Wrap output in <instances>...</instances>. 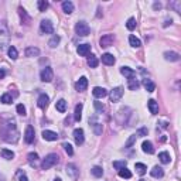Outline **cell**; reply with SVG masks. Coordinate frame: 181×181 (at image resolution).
I'll return each instance as SVG.
<instances>
[{"mask_svg":"<svg viewBox=\"0 0 181 181\" xmlns=\"http://www.w3.org/2000/svg\"><path fill=\"white\" fill-rule=\"evenodd\" d=\"M58 161H59V157H58V156H57L55 153H51V154H48L47 157L42 160L41 168H42V170H48V168H51L52 166L58 164Z\"/></svg>","mask_w":181,"mask_h":181,"instance_id":"obj_1","label":"cell"},{"mask_svg":"<svg viewBox=\"0 0 181 181\" xmlns=\"http://www.w3.org/2000/svg\"><path fill=\"white\" fill-rule=\"evenodd\" d=\"M75 31H76V34H78V36L86 37L88 34L90 33V28H89V25H88V23L78 21V23H76V25H75Z\"/></svg>","mask_w":181,"mask_h":181,"instance_id":"obj_2","label":"cell"},{"mask_svg":"<svg viewBox=\"0 0 181 181\" xmlns=\"http://www.w3.org/2000/svg\"><path fill=\"white\" fill-rule=\"evenodd\" d=\"M40 30L42 34H52L54 33V25L50 20H42L40 23Z\"/></svg>","mask_w":181,"mask_h":181,"instance_id":"obj_3","label":"cell"},{"mask_svg":"<svg viewBox=\"0 0 181 181\" xmlns=\"http://www.w3.org/2000/svg\"><path fill=\"white\" fill-rule=\"evenodd\" d=\"M40 76H41L42 82H51V81H52V78H54V72H52V69H51L50 67H45L44 69L41 71Z\"/></svg>","mask_w":181,"mask_h":181,"instance_id":"obj_4","label":"cell"},{"mask_svg":"<svg viewBox=\"0 0 181 181\" xmlns=\"http://www.w3.org/2000/svg\"><path fill=\"white\" fill-rule=\"evenodd\" d=\"M113 41H115V36H113V34H105V36H102L99 42H101V47L106 48V47L113 45Z\"/></svg>","mask_w":181,"mask_h":181,"instance_id":"obj_5","label":"cell"},{"mask_svg":"<svg viewBox=\"0 0 181 181\" xmlns=\"http://www.w3.org/2000/svg\"><path fill=\"white\" fill-rule=\"evenodd\" d=\"M123 88L122 86H118V88H115V89H112L110 90V101L112 102H118L119 99L123 96Z\"/></svg>","mask_w":181,"mask_h":181,"instance_id":"obj_6","label":"cell"},{"mask_svg":"<svg viewBox=\"0 0 181 181\" xmlns=\"http://www.w3.org/2000/svg\"><path fill=\"white\" fill-rule=\"evenodd\" d=\"M67 174L69 175L72 180H76L78 178V175H79V170H78V167L75 166V164H72V163H69L67 166Z\"/></svg>","mask_w":181,"mask_h":181,"instance_id":"obj_7","label":"cell"},{"mask_svg":"<svg viewBox=\"0 0 181 181\" xmlns=\"http://www.w3.org/2000/svg\"><path fill=\"white\" fill-rule=\"evenodd\" d=\"M34 137H36V133H34V129L31 126H28L25 129V133H24V141L27 144H31L34 141Z\"/></svg>","mask_w":181,"mask_h":181,"instance_id":"obj_8","label":"cell"},{"mask_svg":"<svg viewBox=\"0 0 181 181\" xmlns=\"http://www.w3.org/2000/svg\"><path fill=\"white\" fill-rule=\"evenodd\" d=\"M72 136H74V139H75V143L76 144H82V143H84L85 136H84V130H82L81 127H78V129L74 130Z\"/></svg>","mask_w":181,"mask_h":181,"instance_id":"obj_9","label":"cell"},{"mask_svg":"<svg viewBox=\"0 0 181 181\" xmlns=\"http://www.w3.org/2000/svg\"><path fill=\"white\" fill-rule=\"evenodd\" d=\"M86 88H88V79L85 78V76H81L75 84V89L78 90V92H84Z\"/></svg>","mask_w":181,"mask_h":181,"instance_id":"obj_10","label":"cell"},{"mask_svg":"<svg viewBox=\"0 0 181 181\" xmlns=\"http://www.w3.org/2000/svg\"><path fill=\"white\" fill-rule=\"evenodd\" d=\"M76 51H78V54L81 57H88V55H89V52H90V44H81V45H78Z\"/></svg>","mask_w":181,"mask_h":181,"instance_id":"obj_11","label":"cell"},{"mask_svg":"<svg viewBox=\"0 0 181 181\" xmlns=\"http://www.w3.org/2000/svg\"><path fill=\"white\" fill-rule=\"evenodd\" d=\"M42 137L47 141H55L57 139H58V134H57L55 132H52V130H44V132H42Z\"/></svg>","mask_w":181,"mask_h":181,"instance_id":"obj_12","label":"cell"},{"mask_svg":"<svg viewBox=\"0 0 181 181\" xmlns=\"http://www.w3.org/2000/svg\"><path fill=\"white\" fill-rule=\"evenodd\" d=\"M37 103H38V106L41 107V109H45V107L48 106V103H50V98H48V95L41 93V95L38 96V101H37Z\"/></svg>","mask_w":181,"mask_h":181,"instance_id":"obj_13","label":"cell"},{"mask_svg":"<svg viewBox=\"0 0 181 181\" xmlns=\"http://www.w3.org/2000/svg\"><path fill=\"white\" fill-rule=\"evenodd\" d=\"M92 93H93V96H95V98L101 99V98H105V96L107 95V90L105 89V88L95 86V88H93V90H92Z\"/></svg>","mask_w":181,"mask_h":181,"instance_id":"obj_14","label":"cell"},{"mask_svg":"<svg viewBox=\"0 0 181 181\" xmlns=\"http://www.w3.org/2000/svg\"><path fill=\"white\" fill-rule=\"evenodd\" d=\"M164 58H166L167 61L175 62V61H178V59H180V54L174 52V51H166V52H164Z\"/></svg>","mask_w":181,"mask_h":181,"instance_id":"obj_15","label":"cell"},{"mask_svg":"<svg viewBox=\"0 0 181 181\" xmlns=\"http://www.w3.org/2000/svg\"><path fill=\"white\" fill-rule=\"evenodd\" d=\"M120 74H122V75H124L126 78H129V79H133L136 76V72L132 69V68H129V67H122L120 68Z\"/></svg>","mask_w":181,"mask_h":181,"instance_id":"obj_16","label":"cell"},{"mask_svg":"<svg viewBox=\"0 0 181 181\" xmlns=\"http://www.w3.org/2000/svg\"><path fill=\"white\" fill-rule=\"evenodd\" d=\"M141 150H143L144 153H147V154H153L154 153V147H153V143L149 140H144L143 144H141Z\"/></svg>","mask_w":181,"mask_h":181,"instance_id":"obj_17","label":"cell"},{"mask_svg":"<svg viewBox=\"0 0 181 181\" xmlns=\"http://www.w3.org/2000/svg\"><path fill=\"white\" fill-rule=\"evenodd\" d=\"M19 13H20V19H21V23H23V24H25V25L30 24L31 19H30V16L27 14V11H25L23 7H20V8H19Z\"/></svg>","mask_w":181,"mask_h":181,"instance_id":"obj_18","label":"cell"},{"mask_svg":"<svg viewBox=\"0 0 181 181\" xmlns=\"http://www.w3.org/2000/svg\"><path fill=\"white\" fill-rule=\"evenodd\" d=\"M147 106H149V110L151 115H157L158 113V103L154 99H150V101L147 102Z\"/></svg>","mask_w":181,"mask_h":181,"instance_id":"obj_19","label":"cell"},{"mask_svg":"<svg viewBox=\"0 0 181 181\" xmlns=\"http://www.w3.org/2000/svg\"><path fill=\"white\" fill-rule=\"evenodd\" d=\"M102 62H103L105 65H113L116 62V59H115V57H113L112 54L106 52V54H103V55H102Z\"/></svg>","mask_w":181,"mask_h":181,"instance_id":"obj_20","label":"cell"},{"mask_svg":"<svg viewBox=\"0 0 181 181\" xmlns=\"http://www.w3.org/2000/svg\"><path fill=\"white\" fill-rule=\"evenodd\" d=\"M61 7H62V11H64L65 14H71L74 11V4H72V2H69V0L62 3Z\"/></svg>","mask_w":181,"mask_h":181,"instance_id":"obj_21","label":"cell"},{"mask_svg":"<svg viewBox=\"0 0 181 181\" xmlns=\"http://www.w3.org/2000/svg\"><path fill=\"white\" fill-rule=\"evenodd\" d=\"M25 57H38L40 55V50L37 47H27L24 51Z\"/></svg>","mask_w":181,"mask_h":181,"instance_id":"obj_22","label":"cell"},{"mask_svg":"<svg viewBox=\"0 0 181 181\" xmlns=\"http://www.w3.org/2000/svg\"><path fill=\"white\" fill-rule=\"evenodd\" d=\"M150 174H151V177H154V178H161L164 175V171H163L161 167L156 166V167H153V170L150 171Z\"/></svg>","mask_w":181,"mask_h":181,"instance_id":"obj_23","label":"cell"},{"mask_svg":"<svg viewBox=\"0 0 181 181\" xmlns=\"http://www.w3.org/2000/svg\"><path fill=\"white\" fill-rule=\"evenodd\" d=\"M143 85H144L147 92H154L156 85H154V82H151L150 79H143Z\"/></svg>","mask_w":181,"mask_h":181,"instance_id":"obj_24","label":"cell"},{"mask_svg":"<svg viewBox=\"0 0 181 181\" xmlns=\"http://www.w3.org/2000/svg\"><path fill=\"white\" fill-rule=\"evenodd\" d=\"M55 107H57V110H58V112L64 113L65 110H67V101H65V99H59V101L57 102Z\"/></svg>","mask_w":181,"mask_h":181,"instance_id":"obj_25","label":"cell"},{"mask_svg":"<svg viewBox=\"0 0 181 181\" xmlns=\"http://www.w3.org/2000/svg\"><path fill=\"white\" fill-rule=\"evenodd\" d=\"M0 154H2V157L6 158V160H13L14 158V153L11 151V150H7V149H3L2 151H0Z\"/></svg>","mask_w":181,"mask_h":181,"instance_id":"obj_26","label":"cell"},{"mask_svg":"<svg viewBox=\"0 0 181 181\" xmlns=\"http://www.w3.org/2000/svg\"><path fill=\"white\" fill-rule=\"evenodd\" d=\"M134 168H136V171H137L140 175H144V174H146V171H147L146 164H143V163H136Z\"/></svg>","mask_w":181,"mask_h":181,"instance_id":"obj_27","label":"cell"},{"mask_svg":"<svg viewBox=\"0 0 181 181\" xmlns=\"http://www.w3.org/2000/svg\"><path fill=\"white\" fill-rule=\"evenodd\" d=\"M129 42H130V45H132L133 48H139L141 45V41L136 36H130L129 37Z\"/></svg>","mask_w":181,"mask_h":181,"instance_id":"obj_28","label":"cell"},{"mask_svg":"<svg viewBox=\"0 0 181 181\" xmlns=\"http://www.w3.org/2000/svg\"><path fill=\"white\" fill-rule=\"evenodd\" d=\"M74 118H75L76 122H79L82 119V103L76 105L75 106V113H74Z\"/></svg>","mask_w":181,"mask_h":181,"instance_id":"obj_29","label":"cell"},{"mask_svg":"<svg viewBox=\"0 0 181 181\" xmlns=\"http://www.w3.org/2000/svg\"><path fill=\"white\" fill-rule=\"evenodd\" d=\"M158 158H160V161L163 164H168L170 160H171V158H170V154L167 151H161L160 154H158Z\"/></svg>","mask_w":181,"mask_h":181,"instance_id":"obj_30","label":"cell"},{"mask_svg":"<svg viewBox=\"0 0 181 181\" xmlns=\"http://www.w3.org/2000/svg\"><path fill=\"white\" fill-rule=\"evenodd\" d=\"M27 158H28V163H30L31 166H36V163L38 161V154H37V153H28Z\"/></svg>","mask_w":181,"mask_h":181,"instance_id":"obj_31","label":"cell"},{"mask_svg":"<svg viewBox=\"0 0 181 181\" xmlns=\"http://www.w3.org/2000/svg\"><path fill=\"white\" fill-rule=\"evenodd\" d=\"M59 41H61V37H59V36H52V38L48 41V45H50L51 48H55L57 45L59 44Z\"/></svg>","mask_w":181,"mask_h":181,"instance_id":"obj_32","label":"cell"},{"mask_svg":"<svg viewBox=\"0 0 181 181\" xmlns=\"http://www.w3.org/2000/svg\"><path fill=\"white\" fill-rule=\"evenodd\" d=\"M119 177L120 178H132V173H130V170H127L126 167L122 170H119Z\"/></svg>","mask_w":181,"mask_h":181,"instance_id":"obj_33","label":"cell"},{"mask_svg":"<svg viewBox=\"0 0 181 181\" xmlns=\"http://www.w3.org/2000/svg\"><path fill=\"white\" fill-rule=\"evenodd\" d=\"M88 65H89L90 68H96L99 65V61H98V58H96L95 55H90L89 58H88Z\"/></svg>","mask_w":181,"mask_h":181,"instance_id":"obj_34","label":"cell"},{"mask_svg":"<svg viewBox=\"0 0 181 181\" xmlns=\"http://www.w3.org/2000/svg\"><path fill=\"white\" fill-rule=\"evenodd\" d=\"M139 86H140V82H139V81H136L134 78L129 79V89L130 90H137Z\"/></svg>","mask_w":181,"mask_h":181,"instance_id":"obj_35","label":"cell"},{"mask_svg":"<svg viewBox=\"0 0 181 181\" xmlns=\"http://www.w3.org/2000/svg\"><path fill=\"white\" fill-rule=\"evenodd\" d=\"M90 171H92V174L95 175V177H102V175H103V168L99 166H95Z\"/></svg>","mask_w":181,"mask_h":181,"instance_id":"obj_36","label":"cell"},{"mask_svg":"<svg viewBox=\"0 0 181 181\" xmlns=\"http://www.w3.org/2000/svg\"><path fill=\"white\" fill-rule=\"evenodd\" d=\"M7 54H8V57H10L11 59H17V57H19V52H17V50L14 47H8Z\"/></svg>","mask_w":181,"mask_h":181,"instance_id":"obj_37","label":"cell"},{"mask_svg":"<svg viewBox=\"0 0 181 181\" xmlns=\"http://www.w3.org/2000/svg\"><path fill=\"white\" fill-rule=\"evenodd\" d=\"M126 27H127V30H134L136 28V19H133V17H130L129 20H127V23H126Z\"/></svg>","mask_w":181,"mask_h":181,"instance_id":"obj_38","label":"cell"},{"mask_svg":"<svg viewBox=\"0 0 181 181\" xmlns=\"http://www.w3.org/2000/svg\"><path fill=\"white\" fill-rule=\"evenodd\" d=\"M0 101H2L3 103L8 105V103H11V102H13V99H11V95H8V93H3L2 98H0Z\"/></svg>","mask_w":181,"mask_h":181,"instance_id":"obj_39","label":"cell"},{"mask_svg":"<svg viewBox=\"0 0 181 181\" xmlns=\"http://www.w3.org/2000/svg\"><path fill=\"white\" fill-rule=\"evenodd\" d=\"M38 10L40 11H45L48 8V2H45V0H38Z\"/></svg>","mask_w":181,"mask_h":181,"instance_id":"obj_40","label":"cell"},{"mask_svg":"<svg viewBox=\"0 0 181 181\" xmlns=\"http://www.w3.org/2000/svg\"><path fill=\"white\" fill-rule=\"evenodd\" d=\"M113 167H115L116 170H122L126 167V161H113Z\"/></svg>","mask_w":181,"mask_h":181,"instance_id":"obj_41","label":"cell"},{"mask_svg":"<svg viewBox=\"0 0 181 181\" xmlns=\"http://www.w3.org/2000/svg\"><path fill=\"white\" fill-rule=\"evenodd\" d=\"M102 124L101 123H95L93 124V133H95L96 136H99V134H102Z\"/></svg>","mask_w":181,"mask_h":181,"instance_id":"obj_42","label":"cell"},{"mask_svg":"<svg viewBox=\"0 0 181 181\" xmlns=\"http://www.w3.org/2000/svg\"><path fill=\"white\" fill-rule=\"evenodd\" d=\"M62 147H64V150L67 151L68 156H72L74 154V149H72V146H71L69 143H64V146H62Z\"/></svg>","mask_w":181,"mask_h":181,"instance_id":"obj_43","label":"cell"},{"mask_svg":"<svg viewBox=\"0 0 181 181\" xmlns=\"http://www.w3.org/2000/svg\"><path fill=\"white\" fill-rule=\"evenodd\" d=\"M136 139H137V134H132V136H130V139L126 141V147H127V149H129V147H132L133 144H134Z\"/></svg>","mask_w":181,"mask_h":181,"instance_id":"obj_44","label":"cell"},{"mask_svg":"<svg viewBox=\"0 0 181 181\" xmlns=\"http://www.w3.org/2000/svg\"><path fill=\"white\" fill-rule=\"evenodd\" d=\"M16 110H17V113H19V115H21V116H25V107L23 106L21 103H20V105H17Z\"/></svg>","mask_w":181,"mask_h":181,"instance_id":"obj_45","label":"cell"},{"mask_svg":"<svg viewBox=\"0 0 181 181\" xmlns=\"http://www.w3.org/2000/svg\"><path fill=\"white\" fill-rule=\"evenodd\" d=\"M136 134H137V137H143V136H147V129H146V127H141V129L137 130V133H136Z\"/></svg>","mask_w":181,"mask_h":181,"instance_id":"obj_46","label":"cell"},{"mask_svg":"<svg viewBox=\"0 0 181 181\" xmlns=\"http://www.w3.org/2000/svg\"><path fill=\"white\" fill-rule=\"evenodd\" d=\"M93 105H95V107H96V110H98V112H101V113H102V112L105 110V106L101 103V102H95Z\"/></svg>","mask_w":181,"mask_h":181,"instance_id":"obj_47","label":"cell"},{"mask_svg":"<svg viewBox=\"0 0 181 181\" xmlns=\"http://www.w3.org/2000/svg\"><path fill=\"white\" fill-rule=\"evenodd\" d=\"M20 181H27V177L24 174H21V173H20Z\"/></svg>","mask_w":181,"mask_h":181,"instance_id":"obj_48","label":"cell"},{"mask_svg":"<svg viewBox=\"0 0 181 181\" xmlns=\"http://www.w3.org/2000/svg\"><path fill=\"white\" fill-rule=\"evenodd\" d=\"M4 76H6V72H4L3 69H0V79H3Z\"/></svg>","mask_w":181,"mask_h":181,"instance_id":"obj_49","label":"cell"},{"mask_svg":"<svg viewBox=\"0 0 181 181\" xmlns=\"http://www.w3.org/2000/svg\"><path fill=\"white\" fill-rule=\"evenodd\" d=\"M171 23H173V20H171V19H170V20H166V23H164V27H167V25L171 24Z\"/></svg>","mask_w":181,"mask_h":181,"instance_id":"obj_50","label":"cell"},{"mask_svg":"<svg viewBox=\"0 0 181 181\" xmlns=\"http://www.w3.org/2000/svg\"><path fill=\"white\" fill-rule=\"evenodd\" d=\"M160 7H161L160 3H154V8H156V10H157V8H160Z\"/></svg>","mask_w":181,"mask_h":181,"instance_id":"obj_51","label":"cell"},{"mask_svg":"<svg viewBox=\"0 0 181 181\" xmlns=\"http://www.w3.org/2000/svg\"><path fill=\"white\" fill-rule=\"evenodd\" d=\"M54 181H61V178H55V180H54Z\"/></svg>","mask_w":181,"mask_h":181,"instance_id":"obj_52","label":"cell"},{"mask_svg":"<svg viewBox=\"0 0 181 181\" xmlns=\"http://www.w3.org/2000/svg\"><path fill=\"white\" fill-rule=\"evenodd\" d=\"M140 181H144V180H140Z\"/></svg>","mask_w":181,"mask_h":181,"instance_id":"obj_53","label":"cell"}]
</instances>
